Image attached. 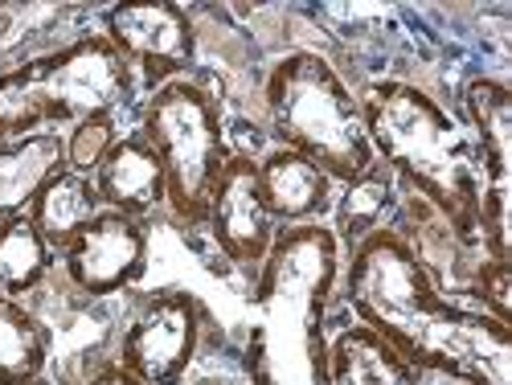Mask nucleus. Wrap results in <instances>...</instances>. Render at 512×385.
<instances>
[{
	"mask_svg": "<svg viewBox=\"0 0 512 385\" xmlns=\"http://www.w3.org/2000/svg\"><path fill=\"white\" fill-rule=\"evenodd\" d=\"M140 95L136 70L103 33H82L62 46L0 70V144L58 132V123L119 119Z\"/></svg>",
	"mask_w": 512,
	"mask_h": 385,
	"instance_id": "20e7f679",
	"label": "nucleus"
},
{
	"mask_svg": "<svg viewBox=\"0 0 512 385\" xmlns=\"http://www.w3.org/2000/svg\"><path fill=\"white\" fill-rule=\"evenodd\" d=\"M58 263V254L50 250V242L37 234V226L29 222V213L0 222V299L21 304L25 295H33Z\"/></svg>",
	"mask_w": 512,
	"mask_h": 385,
	"instance_id": "a211bd4d",
	"label": "nucleus"
},
{
	"mask_svg": "<svg viewBox=\"0 0 512 385\" xmlns=\"http://www.w3.org/2000/svg\"><path fill=\"white\" fill-rule=\"evenodd\" d=\"M205 332V308L193 291L164 287L144 295L119 336L115 365L140 385H185Z\"/></svg>",
	"mask_w": 512,
	"mask_h": 385,
	"instance_id": "0eeeda50",
	"label": "nucleus"
},
{
	"mask_svg": "<svg viewBox=\"0 0 512 385\" xmlns=\"http://www.w3.org/2000/svg\"><path fill=\"white\" fill-rule=\"evenodd\" d=\"M54 336L25 304L0 299V385H29L46 377Z\"/></svg>",
	"mask_w": 512,
	"mask_h": 385,
	"instance_id": "6ab92c4d",
	"label": "nucleus"
},
{
	"mask_svg": "<svg viewBox=\"0 0 512 385\" xmlns=\"http://www.w3.org/2000/svg\"><path fill=\"white\" fill-rule=\"evenodd\" d=\"M103 213L99 189L91 177L74 173V168H58V173L41 185V193L29 205V222L37 226V234L50 242L54 254H62L82 230H87Z\"/></svg>",
	"mask_w": 512,
	"mask_h": 385,
	"instance_id": "2eb2a0df",
	"label": "nucleus"
},
{
	"mask_svg": "<svg viewBox=\"0 0 512 385\" xmlns=\"http://www.w3.org/2000/svg\"><path fill=\"white\" fill-rule=\"evenodd\" d=\"M140 136L156 148L164 168V209L181 230H205L213 189L234 156L222 103L201 82L173 78L148 95L140 111Z\"/></svg>",
	"mask_w": 512,
	"mask_h": 385,
	"instance_id": "423d86ee",
	"label": "nucleus"
},
{
	"mask_svg": "<svg viewBox=\"0 0 512 385\" xmlns=\"http://www.w3.org/2000/svg\"><path fill=\"white\" fill-rule=\"evenodd\" d=\"M332 205H336L332 234L340 242V254H349L361 238L390 226V213L398 209V181L390 177V168L373 164L357 181L340 185V201H332Z\"/></svg>",
	"mask_w": 512,
	"mask_h": 385,
	"instance_id": "f3484780",
	"label": "nucleus"
},
{
	"mask_svg": "<svg viewBox=\"0 0 512 385\" xmlns=\"http://www.w3.org/2000/svg\"><path fill=\"white\" fill-rule=\"evenodd\" d=\"M58 168H66V136L62 132H33L0 144V222L29 213Z\"/></svg>",
	"mask_w": 512,
	"mask_h": 385,
	"instance_id": "4468645a",
	"label": "nucleus"
},
{
	"mask_svg": "<svg viewBox=\"0 0 512 385\" xmlns=\"http://www.w3.org/2000/svg\"><path fill=\"white\" fill-rule=\"evenodd\" d=\"M58 259L78 295L111 299L148 271V226L127 213L103 209Z\"/></svg>",
	"mask_w": 512,
	"mask_h": 385,
	"instance_id": "9b49d317",
	"label": "nucleus"
},
{
	"mask_svg": "<svg viewBox=\"0 0 512 385\" xmlns=\"http://www.w3.org/2000/svg\"><path fill=\"white\" fill-rule=\"evenodd\" d=\"M340 242L332 226H283L254 275L250 328L242 345L246 385H332L328 316L340 283Z\"/></svg>",
	"mask_w": 512,
	"mask_h": 385,
	"instance_id": "f03ea898",
	"label": "nucleus"
},
{
	"mask_svg": "<svg viewBox=\"0 0 512 385\" xmlns=\"http://www.w3.org/2000/svg\"><path fill=\"white\" fill-rule=\"evenodd\" d=\"M332 385H422L418 373L361 324H340L328 345Z\"/></svg>",
	"mask_w": 512,
	"mask_h": 385,
	"instance_id": "dca6fc26",
	"label": "nucleus"
},
{
	"mask_svg": "<svg viewBox=\"0 0 512 385\" xmlns=\"http://www.w3.org/2000/svg\"><path fill=\"white\" fill-rule=\"evenodd\" d=\"M336 299L353 324L390 345L418 377L512 385V328L443 295L418 250L394 226L361 238L340 263Z\"/></svg>",
	"mask_w": 512,
	"mask_h": 385,
	"instance_id": "f257e3e1",
	"label": "nucleus"
},
{
	"mask_svg": "<svg viewBox=\"0 0 512 385\" xmlns=\"http://www.w3.org/2000/svg\"><path fill=\"white\" fill-rule=\"evenodd\" d=\"M205 230L230 267H238L246 275H259V267L267 263V254H271L283 226L271 218V209L263 201L259 160L254 156L234 152L226 160V173H222L218 189H213V201H209Z\"/></svg>",
	"mask_w": 512,
	"mask_h": 385,
	"instance_id": "9d476101",
	"label": "nucleus"
},
{
	"mask_svg": "<svg viewBox=\"0 0 512 385\" xmlns=\"http://www.w3.org/2000/svg\"><path fill=\"white\" fill-rule=\"evenodd\" d=\"M103 37L136 70L140 91H160L164 82L185 78L197 62V29L185 5L173 0H132L103 9Z\"/></svg>",
	"mask_w": 512,
	"mask_h": 385,
	"instance_id": "6e6552de",
	"label": "nucleus"
},
{
	"mask_svg": "<svg viewBox=\"0 0 512 385\" xmlns=\"http://www.w3.org/2000/svg\"><path fill=\"white\" fill-rule=\"evenodd\" d=\"M87 385H140L132 373H123L115 361H107V365H99L95 373H91V381Z\"/></svg>",
	"mask_w": 512,
	"mask_h": 385,
	"instance_id": "4be33fe9",
	"label": "nucleus"
},
{
	"mask_svg": "<svg viewBox=\"0 0 512 385\" xmlns=\"http://www.w3.org/2000/svg\"><path fill=\"white\" fill-rule=\"evenodd\" d=\"M373 156L390 177L435 209L451 238L480 246V148L467 123L451 115L431 91L406 78H381L361 99Z\"/></svg>",
	"mask_w": 512,
	"mask_h": 385,
	"instance_id": "7ed1b4c3",
	"label": "nucleus"
},
{
	"mask_svg": "<svg viewBox=\"0 0 512 385\" xmlns=\"http://www.w3.org/2000/svg\"><path fill=\"white\" fill-rule=\"evenodd\" d=\"M95 189L103 209L127 213V218H152L156 209H164V168L156 148L136 132H123L115 140V148L107 152V160L95 168Z\"/></svg>",
	"mask_w": 512,
	"mask_h": 385,
	"instance_id": "f8f14e48",
	"label": "nucleus"
},
{
	"mask_svg": "<svg viewBox=\"0 0 512 385\" xmlns=\"http://www.w3.org/2000/svg\"><path fill=\"white\" fill-rule=\"evenodd\" d=\"M119 119H87L66 132V168L82 177H95V168L107 160V152L119 140Z\"/></svg>",
	"mask_w": 512,
	"mask_h": 385,
	"instance_id": "aec40b11",
	"label": "nucleus"
},
{
	"mask_svg": "<svg viewBox=\"0 0 512 385\" xmlns=\"http://www.w3.org/2000/svg\"><path fill=\"white\" fill-rule=\"evenodd\" d=\"M463 123L480 148V250L484 259H508V185H512V95L500 78H472L459 95Z\"/></svg>",
	"mask_w": 512,
	"mask_h": 385,
	"instance_id": "1a4fd4ad",
	"label": "nucleus"
},
{
	"mask_svg": "<svg viewBox=\"0 0 512 385\" xmlns=\"http://www.w3.org/2000/svg\"><path fill=\"white\" fill-rule=\"evenodd\" d=\"M467 291H472L476 308H484L500 324H512V308H508L512 304V263L508 259H480V271Z\"/></svg>",
	"mask_w": 512,
	"mask_h": 385,
	"instance_id": "412c9836",
	"label": "nucleus"
},
{
	"mask_svg": "<svg viewBox=\"0 0 512 385\" xmlns=\"http://www.w3.org/2000/svg\"><path fill=\"white\" fill-rule=\"evenodd\" d=\"M263 99L275 148L308 156L332 177V185H349L377 164L361 99L324 54L295 50L279 58L267 74Z\"/></svg>",
	"mask_w": 512,
	"mask_h": 385,
	"instance_id": "39448f33",
	"label": "nucleus"
},
{
	"mask_svg": "<svg viewBox=\"0 0 512 385\" xmlns=\"http://www.w3.org/2000/svg\"><path fill=\"white\" fill-rule=\"evenodd\" d=\"M259 160V189L263 201L271 209V218L279 226H308L320 213L332 209L336 201V185L324 168H316L308 156L287 152V148H271Z\"/></svg>",
	"mask_w": 512,
	"mask_h": 385,
	"instance_id": "ddd939ff",
	"label": "nucleus"
}]
</instances>
